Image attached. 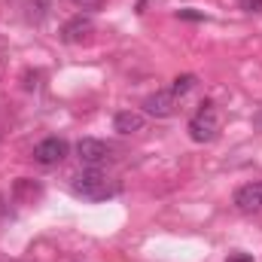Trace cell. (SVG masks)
I'll return each instance as SVG.
<instances>
[{
    "label": "cell",
    "mask_w": 262,
    "mask_h": 262,
    "mask_svg": "<svg viewBox=\"0 0 262 262\" xmlns=\"http://www.w3.org/2000/svg\"><path fill=\"white\" fill-rule=\"evenodd\" d=\"M70 189L85 201H104V198L116 195V186L107 180V174H101L98 168H89V171H79L70 183Z\"/></svg>",
    "instance_id": "6da1fadb"
},
{
    "label": "cell",
    "mask_w": 262,
    "mask_h": 262,
    "mask_svg": "<svg viewBox=\"0 0 262 262\" xmlns=\"http://www.w3.org/2000/svg\"><path fill=\"white\" fill-rule=\"evenodd\" d=\"M216 131H220V113H216L213 101H204L198 107V113L189 119V137L195 143H207L216 137Z\"/></svg>",
    "instance_id": "7a4b0ae2"
},
{
    "label": "cell",
    "mask_w": 262,
    "mask_h": 262,
    "mask_svg": "<svg viewBox=\"0 0 262 262\" xmlns=\"http://www.w3.org/2000/svg\"><path fill=\"white\" fill-rule=\"evenodd\" d=\"M67 152H70L67 140H61V137H46V140H40V143L34 146V162L43 165V168H52V165L64 162Z\"/></svg>",
    "instance_id": "3957f363"
},
{
    "label": "cell",
    "mask_w": 262,
    "mask_h": 262,
    "mask_svg": "<svg viewBox=\"0 0 262 262\" xmlns=\"http://www.w3.org/2000/svg\"><path fill=\"white\" fill-rule=\"evenodd\" d=\"M92 34H95V21H92V15H73V18H67L64 28H61V40L70 43V46L92 40Z\"/></svg>",
    "instance_id": "277c9868"
},
{
    "label": "cell",
    "mask_w": 262,
    "mask_h": 262,
    "mask_svg": "<svg viewBox=\"0 0 262 262\" xmlns=\"http://www.w3.org/2000/svg\"><path fill=\"white\" fill-rule=\"evenodd\" d=\"M76 156H79V162H85L89 168H98L101 162L110 159V146H107L104 140H98V137H82V140L76 143Z\"/></svg>",
    "instance_id": "5b68a950"
},
{
    "label": "cell",
    "mask_w": 262,
    "mask_h": 262,
    "mask_svg": "<svg viewBox=\"0 0 262 262\" xmlns=\"http://www.w3.org/2000/svg\"><path fill=\"white\" fill-rule=\"evenodd\" d=\"M143 110L149 113V116H156V119H168V116H174V110H177V95L168 89V92H156V95H149L146 101H143Z\"/></svg>",
    "instance_id": "8992f818"
},
{
    "label": "cell",
    "mask_w": 262,
    "mask_h": 262,
    "mask_svg": "<svg viewBox=\"0 0 262 262\" xmlns=\"http://www.w3.org/2000/svg\"><path fill=\"white\" fill-rule=\"evenodd\" d=\"M235 207L244 213H256L262 210V183H247L235 192Z\"/></svg>",
    "instance_id": "52a82bcc"
},
{
    "label": "cell",
    "mask_w": 262,
    "mask_h": 262,
    "mask_svg": "<svg viewBox=\"0 0 262 262\" xmlns=\"http://www.w3.org/2000/svg\"><path fill=\"white\" fill-rule=\"evenodd\" d=\"M12 195H15V201L34 204L37 198L43 195V186H40L37 180H31V177H21V180H15V186H12Z\"/></svg>",
    "instance_id": "ba28073f"
},
{
    "label": "cell",
    "mask_w": 262,
    "mask_h": 262,
    "mask_svg": "<svg viewBox=\"0 0 262 262\" xmlns=\"http://www.w3.org/2000/svg\"><path fill=\"white\" fill-rule=\"evenodd\" d=\"M113 128L119 131V134H134V131L143 128V116H140V113H134V110H122V113H116Z\"/></svg>",
    "instance_id": "9c48e42d"
},
{
    "label": "cell",
    "mask_w": 262,
    "mask_h": 262,
    "mask_svg": "<svg viewBox=\"0 0 262 262\" xmlns=\"http://www.w3.org/2000/svg\"><path fill=\"white\" fill-rule=\"evenodd\" d=\"M192 85H195V76H192V73H183V76H177V79H174L171 92H174V95H186Z\"/></svg>",
    "instance_id": "30bf717a"
},
{
    "label": "cell",
    "mask_w": 262,
    "mask_h": 262,
    "mask_svg": "<svg viewBox=\"0 0 262 262\" xmlns=\"http://www.w3.org/2000/svg\"><path fill=\"white\" fill-rule=\"evenodd\" d=\"M244 12H262V0H241Z\"/></svg>",
    "instance_id": "8fae6325"
},
{
    "label": "cell",
    "mask_w": 262,
    "mask_h": 262,
    "mask_svg": "<svg viewBox=\"0 0 262 262\" xmlns=\"http://www.w3.org/2000/svg\"><path fill=\"white\" fill-rule=\"evenodd\" d=\"M226 262H253V256H250V253H229Z\"/></svg>",
    "instance_id": "7c38bea8"
},
{
    "label": "cell",
    "mask_w": 262,
    "mask_h": 262,
    "mask_svg": "<svg viewBox=\"0 0 262 262\" xmlns=\"http://www.w3.org/2000/svg\"><path fill=\"white\" fill-rule=\"evenodd\" d=\"M73 3H95V0H73Z\"/></svg>",
    "instance_id": "4fadbf2b"
}]
</instances>
